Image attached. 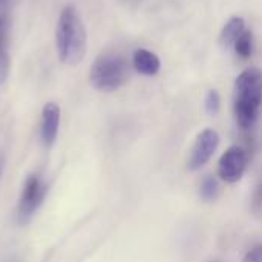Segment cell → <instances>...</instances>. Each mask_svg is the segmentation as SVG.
Instances as JSON below:
<instances>
[{
  "label": "cell",
  "mask_w": 262,
  "mask_h": 262,
  "mask_svg": "<svg viewBox=\"0 0 262 262\" xmlns=\"http://www.w3.org/2000/svg\"><path fill=\"white\" fill-rule=\"evenodd\" d=\"M55 46L61 63L75 66L86 55V29L72 5L61 9L57 29Z\"/></svg>",
  "instance_id": "obj_1"
},
{
  "label": "cell",
  "mask_w": 262,
  "mask_h": 262,
  "mask_svg": "<svg viewBox=\"0 0 262 262\" xmlns=\"http://www.w3.org/2000/svg\"><path fill=\"white\" fill-rule=\"evenodd\" d=\"M261 104L262 72L258 68H249L236 78L233 89V112L241 129L253 127Z\"/></svg>",
  "instance_id": "obj_2"
},
{
  "label": "cell",
  "mask_w": 262,
  "mask_h": 262,
  "mask_svg": "<svg viewBox=\"0 0 262 262\" xmlns=\"http://www.w3.org/2000/svg\"><path fill=\"white\" fill-rule=\"evenodd\" d=\"M127 78L129 64L126 58L117 52H104L98 55L91 66V84L100 92H114L124 86Z\"/></svg>",
  "instance_id": "obj_3"
},
{
  "label": "cell",
  "mask_w": 262,
  "mask_h": 262,
  "mask_svg": "<svg viewBox=\"0 0 262 262\" xmlns=\"http://www.w3.org/2000/svg\"><path fill=\"white\" fill-rule=\"evenodd\" d=\"M48 190V186L37 173L28 175L17 204V221L20 226H26L28 223H31L37 210L41 207Z\"/></svg>",
  "instance_id": "obj_4"
},
{
  "label": "cell",
  "mask_w": 262,
  "mask_h": 262,
  "mask_svg": "<svg viewBox=\"0 0 262 262\" xmlns=\"http://www.w3.org/2000/svg\"><path fill=\"white\" fill-rule=\"evenodd\" d=\"M247 166H249L247 150L239 144H233L220 158V164H218L220 178L230 184L238 183L243 178L244 172L247 170Z\"/></svg>",
  "instance_id": "obj_5"
},
{
  "label": "cell",
  "mask_w": 262,
  "mask_h": 262,
  "mask_svg": "<svg viewBox=\"0 0 262 262\" xmlns=\"http://www.w3.org/2000/svg\"><path fill=\"white\" fill-rule=\"evenodd\" d=\"M218 144H220V135L216 130L204 129L203 132H200L192 146L187 161V169L190 172H195L200 170L203 166H206L209 160L213 157L215 150L218 149Z\"/></svg>",
  "instance_id": "obj_6"
},
{
  "label": "cell",
  "mask_w": 262,
  "mask_h": 262,
  "mask_svg": "<svg viewBox=\"0 0 262 262\" xmlns=\"http://www.w3.org/2000/svg\"><path fill=\"white\" fill-rule=\"evenodd\" d=\"M60 126V107L57 103L49 101L43 106L41 111V141L46 149H51L57 140Z\"/></svg>",
  "instance_id": "obj_7"
},
{
  "label": "cell",
  "mask_w": 262,
  "mask_h": 262,
  "mask_svg": "<svg viewBox=\"0 0 262 262\" xmlns=\"http://www.w3.org/2000/svg\"><path fill=\"white\" fill-rule=\"evenodd\" d=\"M132 61H134L135 71L143 74V75H147V77L157 75L160 68H161L158 55L150 52V51H147V49H137L134 52Z\"/></svg>",
  "instance_id": "obj_8"
},
{
  "label": "cell",
  "mask_w": 262,
  "mask_h": 262,
  "mask_svg": "<svg viewBox=\"0 0 262 262\" xmlns=\"http://www.w3.org/2000/svg\"><path fill=\"white\" fill-rule=\"evenodd\" d=\"M246 31V21L243 17H232L223 28L221 34H220V45L223 48H230L232 45H235V41L238 40V37Z\"/></svg>",
  "instance_id": "obj_9"
},
{
  "label": "cell",
  "mask_w": 262,
  "mask_h": 262,
  "mask_svg": "<svg viewBox=\"0 0 262 262\" xmlns=\"http://www.w3.org/2000/svg\"><path fill=\"white\" fill-rule=\"evenodd\" d=\"M200 196L206 203L215 201L220 196V183L215 177H212V175L204 177V180L201 181V186H200Z\"/></svg>",
  "instance_id": "obj_10"
},
{
  "label": "cell",
  "mask_w": 262,
  "mask_h": 262,
  "mask_svg": "<svg viewBox=\"0 0 262 262\" xmlns=\"http://www.w3.org/2000/svg\"><path fill=\"white\" fill-rule=\"evenodd\" d=\"M235 51L241 58H249L253 54V35L250 31H244L235 41Z\"/></svg>",
  "instance_id": "obj_11"
},
{
  "label": "cell",
  "mask_w": 262,
  "mask_h": 262,
  "mask_svg": "<svg viewBox=\"0 0 262 262\" xmlns=\"http://www.w3.org/2000/svg\"><path fill=\"white\" fill-rule=\"evenodd\" d=\"M204 106H206V111H207L209 115H216L218 114L220 106H221V98H220L218 91L212 89V91L207 92L206 100H204Z\"/></svg>",
  "instance_id": "obj_12"
},
{
  "label": "cell",
  "mask_w": 262,
  "mask_h": 262,
  "mask_svg": "<svg viewBox=\"0 0 262 262\" xmlns=\"http://www.w3.org/2000/svg\"><path fill=\"white\" fill-rule=\"evenodd\" d=\"M252 210L255 215L262 216V180L258 183L255 193H253V201H252Z\"/></svg>",
  "instance_id": "obj_13"
},
{
  "label": "cell",
  "mask_w": 262,
  "mask_h": 262,
  "mask_svg": "<svg viewBox=\"0 0 262 262\" xmlns=\"http://www.w3.org/2000/svg\"><path fill=\"white\" fill-rule=\"evenodd\" d=\"M243 262H262V244H256L255 247H252L246 253Z\"/></svg>",
  "instance_id": "obj_14"
},
{
  "label": "cell",
  "mask_w": 262,
  "mask_h": 262,
  "mask_svg": "<svg viewBox=\"0 0 262 262\" xmlns=\"http://www.w3.org/2000/svg\"><path fill=\"white\" fill-rule=\"evenodd\" d=\"M3 170H5V157L0 154V178L3 175Z\"/></svg>",
  "instance_id": "obj_15"
},
{
  "label": "cell",
  "mask_w": 262,
  "mask_h": 262,
  "mask_svg": "<svg viewBox=\"0 0 262 262\" xmlns=\"http://www.w3.org/2000/svg\"><path fill=\"white\" fill-rule=\"evenodd\" d=\"M8 262H17V261H14V259H11V261H8Z\"/></svg>",
  "instance_id": "obj_16"
}]
</instances>
